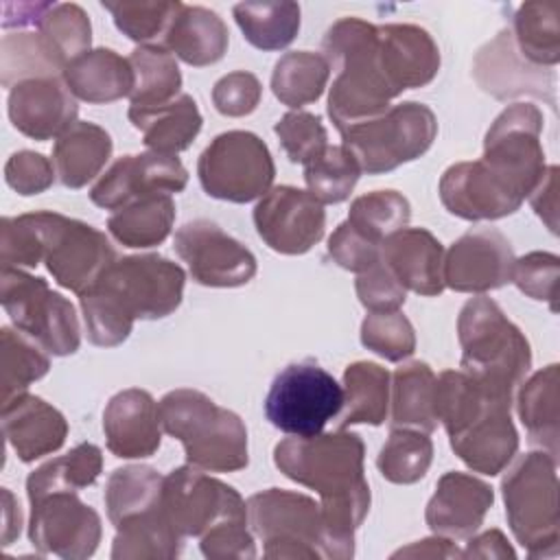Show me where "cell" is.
Here are the masks:
<instances>
[{
  "instance_id": "obj_1",
  "label": "cell",
  "mask_w": 560,
  "mask_h": 560,
  "mask_svg": "<svg viewBox=\"0 0 560 560\" xmlns=\"http://www.w3.org/2000/svg\"><path fill=\"white\" fill-rule=\"evenodd\" d=\"M361 435L339 429L311 438H287L276 444L273 462L291 481L315 490L322 499L326 558L354 556V532L370 512V486L363 470Z\"/></svg>"
},
{
  "instance_id": "obj_2",
  "label": "cell",
  "mask_w": 560,
  "mask_h": 560,
  "mask_svg": "<svg viewBox=\"0 0 560 560\" xmlns=\"http://www.w3.org/2000/svg\"><path fill=\"white\" fill-rule=\"evenodd\" d=\"M322 50L337 70L328 92V116L337 131L392 107L398 92L378 61V26L361 18H341L326 31Z\"/></svg>"
},
{
  "instance_id": "obj_3",
  "label": "cell",
  "mask_w": 560,
  "mask_h": 560,
  "mask_svg": "<svg viewBox=\"0 0 560 560\" xmlns=\"http://www.w3.org/2000/svg\"><path fill=\"white\" fill-rule=\"evenodd\" d=\"M457 339L462 370L488 394L512 400L514 389L532 368V348L521 328L505 317L494 300L481 293L462 306Z\"/></svg>"
},
{
  "instance_id": "obj_4",
  "label": "cell",
  "mask_w": 560,
  "mask_h": 560,
  "mask_svg": "<svg viewBox=\"0 0 560 560\" xmlns=\"http://www.w3.org/2000/svg\"><path fill=\"white\" fill-rule=\"evenodd\" d=\"M162 429L184 446L186 462L206 472H234L247 466V429L199 389L179 387L158 402Z\"/></svg>"
},
{
  "instance_id": "obj_5",
  "label": "cell",
  "mask_w": 560,
  "mask_h": 560,
  "mask_svg": "<svg viewBox=\"0 0 560 560\" xmlns=\"http://www.w3.org/2000/svg\"><path fill=\"white\" fill-rule=\"evenodd\" d=\"M556 464L549 453L532 451L501 481L508 525L532 558H556L560 551Z\"/></svg>"
},
{
  "instance_id": "obj_6",
  "label": "cell",
  "mask_w": 560,
  "mask_h": 560,
  "mask_svg": "<svg viewBox=\"0 0 560 560\" xmlns=\"http://www.w3.org/2000/svg\"><path fill=\"white\" fill-rule=\"evenodd\" d=\"M339 133L359 171L381 175L424 155L438 136V120L424 103L405 101Z\"/></svg>"
},
{
  "instance_id": "obj_7",
  "label": "cell",
  "mask_w": 560,
  "mask_h": 560,
  "mask_svg": "<svg viewBox=\"0 0 560 560\" xmlns=\"http://www.w3.org/2000/svg\"><path fill=\"white\" fill-rule=\"evenodd\" d=\"M42 243V262L55 282L79 298L92 291L114 267L116 249L109 238L79 219L50 210L26 212Z\"/></svg>"
},
{
  "instance_id": "obj_8",
  "label": "cell",
  "mask_w": 560,
  "mask_h": 560,
  "mask_svg": "<svg viewBox=\"0 0 560 560\" xmlns=\"http://www.w3.org/2000/svg\"><path fill=\"white\" fill-rule=\"evenodd\" d=\"M0 302L13 326L37 341L48 354L68 357L79 350L81 328L77 311L44 278L18 267H2Z\"/></svg>"
},
{
  "instance_id": "obj_9",
  "label": "cell",
  "mask_w": 560,
  "mask_h": 560,
  "mask_svg": "<svg viewBox=\"0 0 560 560\" xmlns=\"http://www.w3.org/2000/svg\"><path fill=\"white\" fill-rule=\"evenodd\" d=\"M247 523L265 542L267 558H326V527L319 503L308 494L269 488L247 499Z\"/></svg>"
},
{
  "instance_id": "obj_10",
  "label": "cell",
  "mask_w": 560,
  "mask_h": 560,
  "mask_svg": "<svg viewBox=\"0 0 560 560\" xmlns=\"http://www.w3.org/2000/svg\"><path fill=\"white\" fill-rule=\"evenodd\" d=\"M341 407L343 387L311 359L280 370L265 396L267 420L282 433L295 438L322 433Z\"/></svg>"
},
{
  "instance_id": "obj_11",
  "label": "cell",
  "mask_w": 560,
  "mask_h": 560,
  "mask_svg": "<svg viewBox=\"0 0 560 560\" xmlns=\"http://www.w3.org/2000/svg\"><path fill=\"white\" fill-rule=\"evenodd\" d=\"M197 175L208 197L249 203L271 188L276 164L269 147L256 133L232 129L219 133L201 151Z\"/></svg>"
},
{
  "instance_id": "obj_12",
  "label": "cell",
  "mask_w": 560,
  "mask_h": 560,
  "mask_svg": "<svg viewBox=\"0 0 560 560\" xmlns=\"http://www.w3.org/2000/svg\"><path fill=\"white\" fill-rule=\"evenodd\" d=\"M540 131V109L532 103H512L494 118L483 138L481 162L521 201L529 197L547 168Z\"/></svg>"
},
{
  "instance_id": "obj_13",
  "label": "cell",
  "mask_w": 560,
  "mask_h": 560,
  "mask_svg": "<svg viewBox=\"0 0 560 560\" xmlns=\"http://www.w3.org/2000/svg\"><path fill=\"white\" fill-rule=\"evenodd\" d=\"M184 282L186 273L177 262L160 254H138L116 260L96 289L136 322L171 315L182 304Z\"/></svg>"
},
{
  "instance_id": "obj_14",
  "label": "cell",
  "mask_w": 560,
  "mask_h": 560,
  "mask_svg": "<svg viewBox=\"0 0 560 560\" xmlns=\"http://www.w3.org/2000/svg\"><path fill=\"white\" fill-rule=\"evenodd\" d=\"M162 508L182 538H201L228 521L247 523V503L228 483L195 466L173 468L164 477Z\"/></svg>"
},
{
  "instance_id": "obj_15",
  "label": "cell",
  "mask_w": 560,
  "mask_h": 560,
  "mask_svg": "<svg viewBox=\"0 0 560 560\" xmlns=\"http://www.w3.org/2000/svg\"><path fill=\"white\" fill-rule=\"evenodd\" d=\"M28 503V538L39 553L83 560L96 551L103 534L101 516L77 492H50Z\"/></svg>"
},
{
  "instance_id": "obj_16",
  "label": "cell",
  "mask_w": 560,
  "mask_h": 560,
  "mask_svg": "<svg viewBox=\"0 0 560 560\" xmlns=\"http://www.w3.org/2000/svg\"><path fill=\"white\" fill-rule=\"evenodd\" d=\"M175 252L197 284L232 289L256 276L254 254L214 221L195 219L175 232Z\"/></svg>"
},
{
  "instance_id": "obj_17",
  "label": "cell",
  "mask_w": 560,
  "mask_h": 560,
  "mask_svg": "<svg viewBox=\"0 0 560 560\" xmlns=\"http://www.w3.org/2000/svg\"><path fill=\"white\" fill-rule=\"evenodd\" d=\"M258 236L278 254L298 256L317 245L326 230L324 203L295 186L269 188L254 208Z\"/></svg>"
},
{
  "instance_id": "obj_18",
  "label": "cell",
  "mask_w": 560,
  "mask_h": 560,
  "mask_svg": "<svg viewBox=\"0 0 560 560\" xmlns=\"http://www.w3.org/2000/svg\"><path fill=\"white\" fill-rule=\"evenodd\" d=\"M186 184L188 171L177 155L147 151L118 158L90 188V199L98 208L114 212L147 195L182 192Z\"/></svg>"
},
{
  "instance_id": "obj_19",
  "label": "cell",
  "mask_w": 560,
  "mask_h": 560,
  "mask_svg": "<svg viewBox=\"0 0 560 560\" xmlns=\"http://www.w3.org/2000/svg\"><path fill=\"white\" fill-rule=\"evenodd\" d=\"M514 252L503 232L475 228L444 252V287L459 293H486L512 282Z\"/></svg>"
},
{
  "instance_id": "obj_20",
  "label": "cell",
  "mask_w": 560,
  "mask_h": 560,
  "mask_svg": "<svg viewBox=\"0 0 560 560\" xmlns=\"http://www.w3.org/2000/svg\"><path fill=\"white\" fill-rule=\"evenodd\" d=\"M472 77L483 92L499 101L529 94L556 109L553 72L523 59L514 46L510 28L501 31L492 42L479 48L472 61Z\"/></svg>"
},
{
  "instance_id": "obj_21",
  "label": "cell",
  "mask_w": 560,
  "mask_h": 560,
  "mask_svg": "<svg viewBox=\"0 0 560 560\" xmlns=\"http://www.w3.org/2000/svg\"><path fill=\"white\" fill-rule=\"evenodd\" d=\"M7 112L20 133L44 142L68 131L77 122L79 107L61 77H42L15 83Z\"/></svg>"
},
{
  "instance_id": "obj_22",
  "label": "cell",
  "mask_w": 560,
  "mask_h": 560,
  "mask_svg": "<svg viewBox=\"0 0 560 560\" xmlns=\"http://www.w3.org/2000/svg\"><path fill=\"white\" fill-rule=\"evenodd\" d=\"M442 206L466 221H494L514 214L521 199L512 195L481 160L448 166L438 186Z\"/></svg>"
},
{
  "instance_id": "obj_23",
  "label": "cell",
  "mask_w": 560,
  "mask_h": 560,
  "mask_svg": "<svg viewBox=\"0 0 560 560\" xmlns=\"http://www.w3.org/2000/svg\"><path fill=\"white\" fill-rule=\"evenodd\" d=\"M494 503L492 488L468 472H444L427 503L424 521L435 536L451 540L470 538Z\"/></svg>"
},
{
  "instance_id": "obj_24",
  "label": "cell",
  "mask_w": 560,
  "mask_h": 560,
  "mask_svg": "<svg viewBox=\"0 0 560 560\" xmlns=\"http://www.w3.org/2000/svg\"><path fill=\"white\" fill-rule=\"evenodd\" d=\"M103 433L116 457H151L162 442V422L153 396L140 387L114 394L103 411Z\"/></svg>"
},
{
  "instance_id": "obj_25",
  "label": "cell",
  "mask_w": 560,
  "mask_h": 560,
  "mask_svg": "<svg viewBox=\"0 0 560 560\" xmlns=\"http://www.w3.org/2000/svg\"><path fill=\"white\" fill-rule=\"evenodd\" d=\"M381 260L402 284L418 295L444 291V247L424 228H402L381 243Z\"/></svg>"
},
{
  "instance_id": "obj_26",
  "label": "cell",
  "mask_w": 560,
  "mask_h": 560,
  "mask_svg": "<svg viewBox=\"0 0 560 560\" xmlns=\"http://www.w3.org/2000/svg\"><path fill=\"white\" fill-rule=\"evenodd\" d=\"M378 61L392 83L402 94L405 90L431 83L440 70V48L433 37L416 24L378 26Z\"/></svg>"
},
{
  "instance_id": "obj_27",
  "label": "cell",
  "mask_w": 560,
  "mask_h": 560,
  "mask_svg": "<svg viewBox=\"0 0 560 560\" xmlns=\"http://www.w3.org/2000/svg\"><path fill=\"white\" fill-rule=\"evenodd\" d=\"M2 431L18 459L31 464L59 451L68 438L63 413L33 394H20L2 405Z\"/></svg>"
},
{
  "instance_id": "obj_28",
  "label": "cell",
  "mask_w": 560,
  "mask_h": 560,
  "mask_svg": "<svg viewBox=\"0 0 560 560\" xmlns=\"http://www.w3.org/2000/svg\"><path fill=\"white\" fill-rule=\"evenodd\" d=\"M512 405L497 402L477 420L451 435V448L475 472L499 475L518 451V433L510 418Z\"/></svg>"
},
{
  "instance_id": "obj_29",
  "label": "cell",
  "mask_w": 560,
  "mask_h": 560,
  "mask_svg": "<svg viewBox=\"0 0 560 560\" xmlns=\"http://www.w3.org/2000/svg\"><path fill=\"white\" fill-rule=\"evenodd\" d=\"M61 81L74 98L103 105L131 96L136 79L129 59L112 48H90L63 68Z\"/></svg>"
},
{
  "instance_id": "obj_30",
  "label": "cell",
  "mask_w": 560,
  "mask_h": 560,
  "mask_svg": "<svg viewBox=\"0 0 560 560\" xmlns=\"http://www.w3.org/2000/svg\"><path fill=\"white\" fill-rule=\"evenodd\" d=\"M230 33L223 20L206 9L182 4L179 13L171 22L162 46L188 66L203 68L223 59L228 52Z\"/></svg>"
},
{
  "instance_id": "obj_31",
  "label": "cell",
  "mask_w": 560,
  "mask_h": 560,
  "mask_svg": "<svg viewBox=\"0 0 560 560\" xmlns=\"http://www.w3.org/2000/svg\"><path fill=\"white\" fill-rule=\"evenodd\" d=\"M131 125L142 133V142L149 151L177 155L188 149L201 131V114L190 94H179L160 107H129Z\"/></svg>"
},
{
  "instance_id": "obj_32",
  "label": "cell",
  "mask_w": 560,
  "mask_h": 560,
  "mask_svg": "<svg viewBox=\"0 0 560 560\" xmlns=\"http://www.w3.org/2000/svg\"><path fill=\"white\" fill-rule=\"evenodd\" d=\"M112 136L88 120H77L63 131L52 147V164L57 179L66 188H83L92 182L112 158Z\"/></svg>"
},
{
  "instance_id": "obj_33",
  "label": "cell",
  "mask_w": 560,
  "mask_h": 560,
  "mask_svg": "<svg viewBox=\"0 0 560 560\" xmlns=\"http://www.w3.org/2000/svg\"><path fill=\"white\" fill-rule=\"evenodd\" d=\"M516 411L529 442L558 459L560 438V376L558 363L532 374L518 392Z\"/></svg>"
},
{
  "instance_id": "obj_34",
  "label": "cell",
  "mask_w": 560,
  "mask_h": 560,
  "mask_svg": "<svg viewBox=\"0 0 560 560\" xmlns=\"http://www.w3.org/2000/svg\"><path fill=\"white\" fill-rule=\"evenodd\" d=\"M164 477L142 464L116 468L105 483V508L109 523L118 529L162 510Z\"/></svg>"
},
{
  "instance_id": "obj_35",
  "label": "cell",
  "mask_w": 560,
  "mask_h": 560,
  "mask_svg": "<svg viewBox=\"0 0 560 560\" xmlns=\"http://www.w3.org/2000/svg\"><path fill=\"white\" fill-rule=\"evenodd\" d=\"M435 374L424 361L400 365L392 376V429H416L431 433L438 429Z\"/></svg>"
},
{
  "instance_id": "obj_36",
  "label": "cell",
  "mask_w": 560,
  "mask_h": 560,
  "mask_svg": "<svg viewBox=\"0 0 560 560\" xmlns=\"http://www.w3.org/2000/svg\"><path fill=\"white\" fill-rule=\"evenodd\" d=\"M175 223V201L171 195H147L118 210L107 219L109 234L125 247H153L166 241Z\"/></svg>"
},
{
  "instance_id": "obj_37",
  "label": "cell",
  "mask_w": 560,
  "mask_h": 560,
  "mask_svg": "<svg viewBox=\"0 0 560 560\" xmlns=\"http://www.w3.org/2000/svg\"><path fill=\"white\" fill-rule=\"evenodd\" d=\"M389 372L378 363H350L343 372V413L339 429L352 424H383L389 407Z\"/></svg>"
},
{
  "instance_id": "obj_38",
  "label": "cell",
  "mask_w": 560,
  "mask_h": 560,
  "mask_svg": "<svg viewBox=\"0 0 560 560\" xmlns=\"http://www.w3.org/2000/svg\"><path fill=\"white\" fill-rule=\"evenodd\" d=\"M560 7L558 2H523L512 18V39L516 50L538 68L560 61Z\"/></svg>"
},
{
  "instance_id": "obj_39",
  "label": "cell",
  "mask_w": 560,
  "mask_h": 560,
  "mask_svg": "<svg viewBox=\"0 0 560 560\" xmlns=\"http://www.w3.org/2000/svg\"><path fill=\"white\" fill-rule=\"evenodd\" d=\"M129 63L136 79L129 107H160L182 94V72L175 57L162 44L138 46L129 55Z\"/></svg>"
},
{
  "instance_id": "obj_40",
  "label": "cell",
  "mask_w": 560,
  "mask_h": 560,
  "mask_svg": "<svg viewBox=\"0 0 560 560\" xmlns=\"http://www.w3.org/2000/svg\"><path fill=\"white\" fill-rule=\"evenodd\" d=\"M232 13L243 37L258 50H282L300 31L298 2H238Z\"/></svg>"
},
{
  "instance_id": "obj_41",
  "label": "cell",
  "mask_w": 560,
  "mask_h": 560,
  "mask_svg": "<svg viewBox=\"0 0 560 560\" xmlns=\"http://www.w3.org/2000/svg\"><path fill=\"white\" fill-rule=\"evenodd\" d=\"M103 468V453L96 444L83 442L77 444L70 453L55 457L26 477V497L28 501L39 499L50 492H79L92 486Z\"/></svg>"
},
{
  "instance_id": "obj_42",
  "label": "cell",
  "mask_w": 560,
  "mask_h": 560,
  "mask_svg": "<svg viewBox=\"0 0 560 560\" xmlns=\"http://www.w3.org/2000/svg\"><path fill=\"white\" fill-rule=\"evenodd\" d=\"M328 77L330 66L322 52L293 50L276 61L271 92L282 105L300 109L324 94Z\"/></svg>"
},
{
  "instance_id": "obj_43",
  "label": "cell",
  "mask_w": 560,
  "mask_h": 560,
  "mask_svg": "<svg viewBox=\"0 0 560 560\" xmlns=\"http://www.w3.org/2000/svg\"><path fill=\"white\" fill-rule=\"evenodd\" d=\"M63 68L66 66L37 28L7 33L0 42L2 85L9 90L26 79L61 77Z\"/></svg>"
},
{
  "instance_id": "obj_44",
  "label": "cell",
  "mask_w": 560,
  "mask_h": 560,
  "mask_svg": "<svg viewBox=\"0 0 560 560\" xmlns=\"http://www.w3.org/2000/svg\"><path fill=\"white\" fill-rule=\"evenodd\" d=\"M182 536L171 525L164 508L147 518L127 523L116 529L112 545L114 560H153L175 558L182 551Z\"/></svg>"
},
{
  "instance_id": "obj_45",
  "label": "cell",
  "mask_w": 560,
  "mask_h": 560,
  "mask_svg": "<svg viewBox=\"0 0 560 560\" xmlns=\"http://www.w3.org/2000/svg\"><path fill=\"white\" fill-rule=\"evenodd\" d=\"M0 352H2L0 385H2V405H4L15 396L26 394L31 383L46 376L50 368V359L37 341H33L24 332L13 330L9 326L0 330Z\"/></svg>"
},
{
  "instance_id": "obj_46",
  "label": "cell",
  "mask_w": 560,
  "mask_h": 560,
  "mask_svg": "<svg viewBox=\"0 0 560 560\" xmlns=\"http://www.w3.org/2000/svg\"><path fill=\"white\" fill-rule=\"evenodd\" d=\"M433 462V442L429 433L416 429H392L383 444L376 466L381 475L400 486L420 481Z\"/></svg>"
},
{
  "instance_id": "obj_47",
  "label": "cell",
  "mask_w": 560,
  "mask_h": 560,
  "mask_svg": "<svg viewBox=\"0 0 560 560\" xmlns=\"http://www.w3.org/2000/svg\"><path fill=\"white\" fill-rule=\"evenodd\" d=\"M411 219V206L398 190H374L357 197L350 203L348 223L365 238L383 243L389 234L407 228Z\"/></svg>"
},
{
  "instance_id": "obj_48",
  "label": "cell",
  "mask_w": 560,
  "mask_h": 560,
  "mask_svg": "<svg viewBox=\"0 0 560 560\" xmlns=\"http://www.w3.org/2000/svg\"><path fill=\"white\" fill-rule=\"evenodd\" d=\"M101 4L112 13L116 28L140 46L164 39L171 22L182 9V2L177 0H103Z\"/></svg>"
},
{
  "instance_id": "obj_49",
  "label": "cell",
  "mask_w": 560,
  "mask_h": 560,
  "mask_svg": "<svg viewBox=\"0 0 560 560\" xmlns=\"http://www.w3.org/2000/svg\"><path fill=\"white\" fill-rule=\"evenodd\" d=\"M359 166L343 147H326L304 164V182L319 203H341L359 182Z\"/></svg>"
},
{
  "instance_id": "obj_50",
  "label": "cell",
  "mask_w": 560,
  "mask_h": 560,
  "mask_svg": "<svg viewBox=\"0 0 560 560\" xmlns=\"http://www.w3.org/2000/svg\"><path fill=\"white\" fill-rule=\"evenodd\" d=\"M37 31L63 66H68L74 57L88 52L92 44L90 18L74 2H52V7L42 18Z\"/></svg>"
},
{
  "instance_id": "obj_51",
  "label": "cell",
  "mask_w": 560,
  "mask_h": 560,
  "mask_svg": "<svg viewBox=\"0 0 560 560\" xmlns=\"http://www.w3.org/2000/svg\"><path fill=\"white\" fill-rule=\"evenodd\" d=\"M361 343L385 361L398 363L416 352V332L400 311L370 313L361 324Z\"/></svg>"
},
{
  "instance_id": "obj_52",
  "label": "cell",
  "mask_w": 560,
  "mask_h": 560,
  "mask_svg": "<svg viewBox=\"0 0 560 560\" xmlns=\"http://www.w3.org/2000/svg\"><path fill=\"white\" fill-rule=\"evenodd\" d=\"M284 153L293 164H308L328 147V133L317 114L293 109L273 127Z\"/></svg>"
},
{
  "instance_id": "obj_53",
  "label": "cell",
  "mask_w": 560,
  "mask_h": 560,
  "mask_svg": "<svg viewBox=\"0 0 560 560\" xmlns=\"http://www.w3.org/2000/svg\"><path fill=\"white\" fill-rule=\"evenodd\" d=\"M79 300L90 343L101 348H114L129 337L133 319L127 317L103 291L92 289L83 293Z\"/></svg>"
},
{
  "instance_id": "obj_54",
  "label": "cell",
  "mask_w": 560,
  "mask_h": 560,
  "mask_svg": "<svg viewBox=\"0 0 560 560\" xmlns=\"http://www.w3.org/2000/svg\"><path fill=\"white\" fill-rule=\"evenodd\" d=\"M558 276L560 260L549 252H529L514 260L512 282L532 300L547 302L549 308L558 311Z\"/></svg>"
},
{
  "instance_id": "obj_55",
  "label": "cell",
  "mask_w": 560,
  "mask_h": 560,
  "mask_svg": "<svg viewBox=\"0 0 560 560\" xmlns=\"http://www.w3.org/2000/svg\"><path fill=\"white\" fill-rule=\"evenodd\" d=\"M262 96V85L256 74L247 70H234L221 77L212 88L214 109L230 118H241L252 114Z\"/></svg>"
},
{
  "instance_id": "obj_56",
  "label": "cell",
  "mask_w": 560,
  "mask_h": 560,
  "mask_svg": "<svg viewBox=\"0 0 560 560\" xmlns=\"http://www.w3.org/2000/svg\"><path fill=\"white\" fill-rule=\"evenodd\" d=\"M354 289H357L359 302L370 313L398 311L405 304V300H407V291L394 278V273L383 265V260H378L370 269L361 271L357 276Z\"/></svg>"
},
{
  "instance_id": "obj_57",
  "label": "cell",
  "mask_w": 560,
  "mask_h": 560,
  "mask_svg": "<svg viewBox=\"0 0 560 560\" xmlns=\"http://www.w3.org/2000/svg\"><path fill=\"white\" fill-rule=\"evenodd\" d=\"M55 164L35 151H18L4 164V182L18 195H39L55 182Z\"/></svg>"
},
{
  "instance_id": "obj_58",
  "label": "cell",
  "mask_w": 560,
  "mask_h": 560,
  "mask_svg": "<svg viewBox=\"0 0 560 560\" xmlns=\"http://www.w3.org/2000/svg\"><path fill=\"white\" fill-rule=\"evenodd\" d=\"M328 256L339 267L361 273L381 260V245L365 238L359 230L343 221L328 238Z\"/></svg>"
},
{
  "instance_id": "obj_59",
  "label": "cell",
  "mask_w": 560,
  "mask_h": 560,
  "mask_svg": "<svg viewBox=\"0 0 560 560\" xmlns=\"http://www.w3.org/2000/svg\"><path fill=\"white\" fill-rule=\"evenodd\" d=\"M243 521H228L199 538V549L210 560H230V558H254L256 545L254 536Z\"/></svg>"
},
{
  "instance_id": "obj_60",
  "label": "cell",
  "mask_w": 560,
  "mask_h": 560,
  "mask_svg": "<svg viewBox=\"0 0 560 560\" xmlns=\"http://www.w3.org/2000/svg\"><path fill=\"white\" fill-rule=\"evenodd\" d=\"M527 199L549 232L558 234V166L545 168L542 179L536 184Z\"/></svg>"
},
{
  "instance_id": "obj_61",
  "label": "cell",
  "mask_w": 560,
  "mask_h": 560,
  "mask_svg": "<svg viewBox=\"0 0 560 560\" xmlns=\"http://www.w3.org/2000/svg\"><path fill=\"white\" fill-rule=\"evenodd\" d=\"M52 2H4L2 4V28L31 31L37 28Z\"/></svg>"
},
{
  "instance_id": "obj_62",
  "label": "cell",
  "mask_w": 560,
  "mask_h": 560,
  "mask_svg": "<svg viewBox=\"0 0 560 560\" xmlns=\"http://www.w3.org/2000/svg\"><path fill=\"white\" fill-rule=\"evenodd\" d=\"M464 558H514V549L508 545V538L499 529H488L477 538H470Z\"/></svg>"
},
{
  "instance_id": "obj_63",
  "label": "cell",
  "mask_w": 560,
  "mask_h": 560,
  "mask_svg": "<svg viewBox=\"0 0 560 560\" xmlns=\"http://www.w3.org/2000/svg\"><path fill=\"white\" fill-rule=\"evenodd\" d=\"M400 556H411V558H457L462 556V551L455 547V542L451 538L444 536H435V538H424L418 540L405 549H398L392 558H400Z\"/></svg>"
},
{
  "instance_id": "obj_64",
  "label": "cell",
  "mask_w": 560,
  "mask_h": 560,
  "mask_svg": "<svg viewBox=\"0 0 560 560\" xmlns=\"http://www.w3.org/2000/svg\"><path fill=\"white\" fill-rule=\"evenodd\" d=\"M22 529V510L9 488H2V547H9Z\"/></svg>"
}]
</instances>
